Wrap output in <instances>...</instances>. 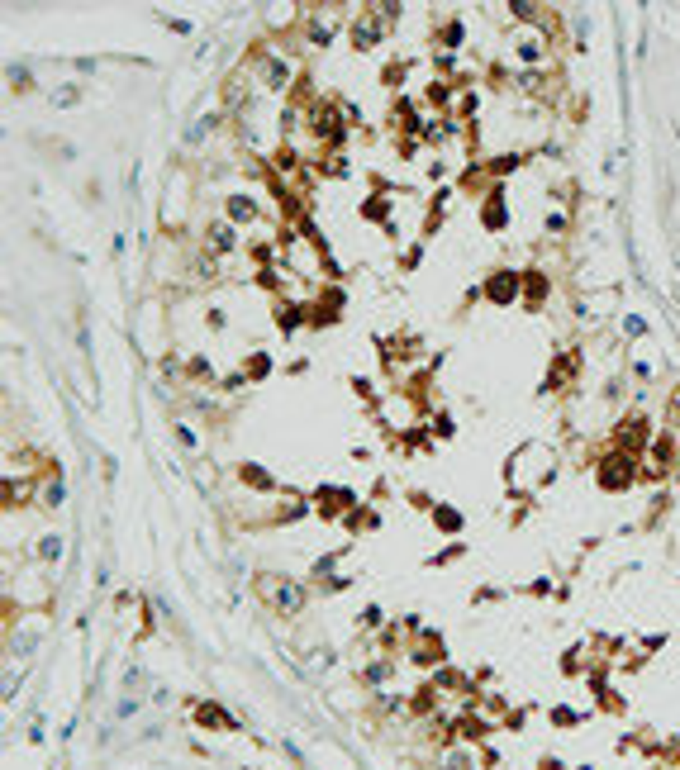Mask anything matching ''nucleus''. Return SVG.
Instances as JSON below:
<instances>
[{
	"mask_svg": "<svg viewBox=\"0 0 680 770\" xmlns=\"http://www.w3.org/2000/svg\"><path fill=\"white\" fill-rule=\"evenodd\" d=\"M257 594H262L281 618H295V613L304 609V590H300V580H286V576H257Z\"/></svg>",
	"mask_w": 680,
	"mask_h": 770,
	"instance_id": "f257e3e1",
	"label": "nucleus"
},
{
	"mask_svg": "<svg viewBox=\"0 0 680 770\" xmlns=\"http://www.w3.org/2000/svg\"><path fill=\"white\" fill-rule=\"evenodd\" d=\"M599 485H609V490L633 485V461H628V456H609V461L599 466Z\"/></svg>",
	"mask_w": 680,
	"mask_h": 770,
	"instance_id": "f03ea898",
	"label": "nucleus"
},
{
	"mask_svg": "<svg viewBox=\"0 0 680 770\" xmlns=\"http://www.w3.org/2000/svg\"><path fill=\"white\" fill-rule=\"evenodd\" d=\"M314 129L324 133V138H343V119H338V109H333V105H319V114H314Z\"/></svg>",
	"mask_w": 680,
	"mask_h": 770,
	"instance_id": "7ed1b4c3",
	"label": "nucleus"
},
{
	"mask_svg": "<svg viewBox=\"0 0 680 770\" xmlns=\"http://www.w3.org/2000/svg\"><path fill=\"white\" fill-rule=\"evenodd\" d=\"M486 291H490V300H500V305H504V300H514V276H509V271H500Z\"/></svg>",
	"mask_w": 680,
	"mask_h": 770,
	"instance_id": "20e7f679",
	"label": "nucleus"
},
{
	"mask_svg": "<svg viewBox=\"0 0 680 770\" xmlns=\"http://www.w3.org/2000/svg\"><path fill=\"white\" fill-rule=\"evenodd\" d=\"M233 238H238V233H233L229 224H215V229H210V247H215V252H233Z\"/></svg>",
	"mask_w": 680,
	"mask_h": 770,
	"instance_id": "39448f33",
	"label": "nucleus"
},
{
	"mask_svg": "<svg viewBox=\"0 0 680 770\" xmlns=\"http://www.w3.org/2000/svg\"><path fill=\"white\" fill-rule=\"evenodd\" d=\"M262 72H267L272 86H286V81H291V72H286V62H281V57H262Z\"/></svg>",
	"mask_w": 680,
	"mask_h": 770,
	"instance_id": "423d86ee",
	"label": "nucleus"
},
{
	"mask_svg": "<svg viewBox=\"0 0 680 770\" xmlns=\"http://www.w3.org/2000/svg\"><path fill=\"white\" fill-rule=\"evenodd\" d=\"M619 438H624L628 447H633V442H647V419H628V424H624V433H619Z\"/></svg>",
	"mask_w": 680,
	"mask_h": 770,
	"instance_id": "0eeeda50",
	"label": "nucleus"
},
{
	"mask_svg": "<svg viewBox=\"0 0 680 770\" xmlns=\"http://www.w3.org/2000/svg\"><path fill=\"white\" fill-rule=\"evenodd\" d=\"M518 57H523V62H538V57H543V38H523V43H518Z\"/></svg>",
	"mask_w": 680,
	"mask_h": 770,
	"instance_id": "6e6552de",
	"label": "nucleus"
},
{
	"mask_svg": "<svg viewBox=\"0 0 680 770\" xmlns=\"http://www.w3.org/2000/svg\"><path fill=\"white\" fill-rule=\"evenodd\" d=\"M229 210H233V219H252V214H257V205H252L247 195H233V205H229Z\"/></svg>",
	"mask_w": 680,
	"mask_h": 770,
	"instance_id": "1a4fd4ad",
	"label": "nucleus"
},
{
	"mask_svg": "<svg viewBox=\"0 0 680 770\" xmlns=\"http://www.w3.org/2000/svg\"><path fill=\"white\" fill-rule=\"evenodd\" d=\"M200 723H210V727H219V723H224V727H229V714H224V709H215V704H205V709H200Z\"/></svg>",
	"mask_w": 680,
	"mask_h": 770,
	"instance_id": "9d476101",
	"label": "nucleus"
},
{
	"mask_svg": "<svg viewBox=\"0 0 680 770\" xmlns=\"http://www.w3.org/2000/svg\"><path fill=\"white\" fill-rule=\"evenodd\" d=\"M43 505H48V509H57V505H62V485H57V480L48 485V490H43Z\"/></svg>",
	"mask_w": 680,
	"mask_h": 770,
	"instance_id": "9b49d317",
	"label": "nucleus"
},
{
	"mask_svg": "<svg viewBox=\"0 0 680 770\" xmlns=\"http://www.w3.org/2000/svg\"><path fill=\"white\" fill-rule=\"evenodd\" d=\"M438 523H442V528H457V523H462V518H457V514H452V509H438Z\"/></svg>",
	"mask_w": 680,
	"mask_h": 770,
	"instance_id": "f8f14e48",
	"label": "nucleus"
},
{
	"mask_svg": "<svg viewBox=\"0 0 680 770\" xmlns=\"http://www.w3.org/2000/svg\"><path fill=\"white\" fill-rule=\"evenodd\" d=\"M486 224H504V210H500V205H486Z\"/></svg>",
	"mask_w": 680,
	"mask_h": 770,
	"instance_id": "ddd939ff",
	"label": "nucleus"
}]
</instances>
